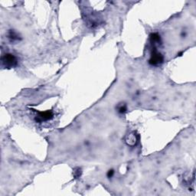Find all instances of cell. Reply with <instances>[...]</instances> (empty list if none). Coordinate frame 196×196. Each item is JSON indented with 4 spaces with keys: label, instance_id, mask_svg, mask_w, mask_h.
<instances>
[{
    "label": "cell",
    "instance_id": "1",
    "mask_svg": "<svg viewBox=\"0 0 196 196\" xmlns=\"http://www.w3.org/2000/svg\"><path fill=\"white\" fill-rule=\"evenodd\" d=\"M18 64L17 58L12 54H5L2 57V65L5 68H11Z\"/></svg>",
    "mask_w": 196,
    "mask_h": 196
},
{
    "label": "cell",
    "instance_id": "2",
    "mask_svg": "<svg viewBox=\"0 0 196 196\" xmlns=\"http://www.w3.org/2000/svg\"><path fill=\"white\" fill-rule=\"evenodd\" d=\"M163 61H164L163 55L157 51L155 47H154L153 48H152V52H151L149 63L151 65H153V66H159V65L162 64Z\"/></svg>",
    "mask_w": 196,
    "mask_h": 196
},
{
    "label": "cell",
    "instance_id": "3",
    "mask_svg": "<svg viewBox=\"0 0 196 196\" xmlns=\"http://www.w3.org/2000/svg\"><path fill=\"white\" fill-rule=\"evenodd\" d=\"M54 117V113L52 110H46L44 112H37L35 120L38 123H43L51 120Z\"/></svg>",
    "mask_w": 196,
    "mask_h": 196
},
{
    "label": "cell",
    "instance_id": "4",
    "mask_svg": "<svg viewBox=\"0 0 196 196\" xmlns=\"http://www.w3.org/2000/svg\"><path fill=\"white\" fill-rule=\"evenodd\" d=\"M149 40L152 45L155 47L157 45H159L161 43V37L158 33H152L149 35Z\"/></svg>",
    "mask_w": 196,
    "mask_h": 196
},
{
    "label": "cell",
    "instance_id": "5",
    "mask_svg": "<svg viewBox=\"0 0 196 196\" xmlns=\"http://www.w3.org/2000/svg\"><path fill=\"white\" fill-rule=\"evenodd\" d=\"M126 143L130 146H134L137 143V137L135 133L130 134L127 136V139H126Z\"/></svg>",
    "mask_w": 196,
    "mask_h": 196
},
{
    "label": "cell",
    "instance_id": "6",
    "mask_svg": "<svg viewBox=\"0 0 196 196\" xmlns=\"http://www.w3.org/2000/svg\"><path fill=\"white\" fill-rule=\"evenodd\" d=\"M8 38L12 41V42H15L19 40V36L16 32L14 31H10L8 34Z\"/></svg>",
    "mask_w": 196,
    "mask_h": 196
},
{
    "label": "cell",
    "instance_id": "7",
    "mask_svg": "<svg viewBox=\"0 0 196 196\" xmlns=\"http://www.w3.org/2000/svg\"><path fill=\"white\" fill-rule=\"evenodd\" d=\"M127 107L125 104H121V105H119V107H118V111L120 113H124L125 112H127Z\"/></svg>",
    "mask_w": 196,
    "mask_h": 196
},
{
    "label": "cell",
    "instance_id": "8",
    "mask_svg": "<svg viewBox=\"0 0 196 196\" xmlns=\"http://www.w3.org/2000/svg\"><path fill=\"white\" fill-rule=\"evenodd\" d=\"M74 175L75 177H79V176H80V175H81V169H80V168H77L75 170H74Z\"/></svg>",
    "mask_w": 196,
    "mask_h": 196
},
{
    "label": "cell",
    "instance_id": "9",
    "mask_svg": "<svg viewBox=\"0 0 196 196\" xmlns=\"http://www.w3.org/2000/svg\"><path fill=\"white\" fill-rule=\"evenodd\" d=\"M113 173H114V172H113V170H109L108 171V173H107V176H108L109 178H110V177H112V176H113Z\"/></svg>",
    "mask_w": 196,
    "mask_h": 196
}]
</instances>
